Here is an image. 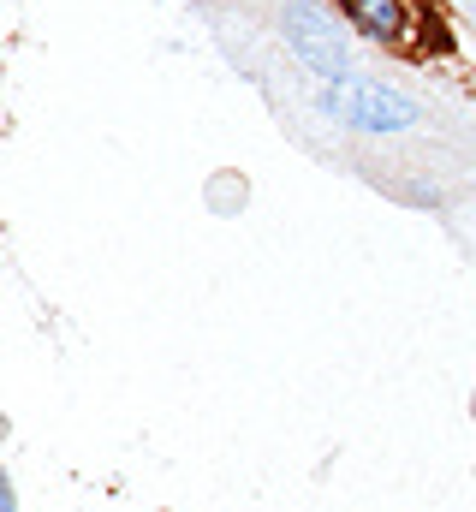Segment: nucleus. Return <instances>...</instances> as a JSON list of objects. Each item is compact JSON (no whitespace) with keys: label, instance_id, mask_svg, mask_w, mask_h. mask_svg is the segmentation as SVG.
Returning a JSON list of instances; mask_svg holds the SVG:
<instances>
[{"label":"nucleus","instance_id":"nucleus-3","mask_svg":"<svg viewBox=\"0 0 476 512\" xmlns=\"http://www.w3.org/2000/svg\"><path fill=\"white\" fill-rule=\"evenodd\" d=\"M334 6L346 12V24L357 36H369L381 48H405L411 42V18H417L411 0H334Z\"/></svg>","mask_w":476,"mask_h":512},{"label":"nucleus","instance_id":"nucleus-2","mask_svg":"<svg viewBox=\"0 0 476 512\" xmlns=\"http://www.w3.org/2000/svg\"><path fill=\"white\" fill-rule=\"evenodd\" d=\"M316 108L334 114V120H346V126H357V131H405V126L423 120V108H417L405 90L369 84V78H334V84L316 96Z\"/></svg>","mask_w":476,"mask_h":512},{"label":"nucleus","instance_id":"nucleus-1","mask_svg":"<svg viewBox=\"0 0 476 512\" xmlns=\"http://www.w3.org/2000/svg\"><path fill=\"white\" fill-rule=\"evenodd\" d=\"M280 36H286V48H292L310 72H322L328 84L352 72V24H346L340 6L286 0V6H280Z\"/></svg>","mask_w":476,"mask_h":512}]
</instances>
